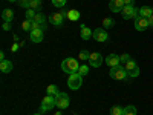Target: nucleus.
<instances>
[{
    "label": "nucleus",
    "mask_w": 153,
    "mask_h": 115,
    "mask_svg": "<svg viewBox=\"0 0 153 115\" xmlns=\"http://www.w3.org/2000/svg\"><path fill=\"white\" fill-rule=\"evenodd\" d=\"M109 75H110V78H113V80H129V78H130L129 72H127L126 68L121 66V65L115 66V68H110Z\"/></svg>",
    "instance_id": "f257e3e1"
},
{
    "label": "nucleus",
    "mask_w": 153,
    "mask_h": 115,
    "mask_svg": "<svg viewBox=\"0 0 153 115\" xmlns=\"http://www.w3.org/2000/svg\"><path fill=\"white\" fill-rule=\"evenodd\" d=\"M78 68H80V65H78V61H76V58H65L63 60V63H61V69L65 71L66 74H75V72H78Z\"/></svg>",
    "instance_id": "f03ea898"
},
{
    "label": "nucleus",
    "mask_w": 153,
    "mask_h": 115,
    "mask_svg": "<svg viewBox=\"0 0 153 115\" xmlns=\"http://www.w3.org/2000/svg\"><path fill=\"white\" fill-rule=\"evenodd\" d=\"M55 106L60 109H68L71 106V97L66 92H58L55 95Z\"/></svg>",
    "instance_id": "7ed1b4c3"
},
{
    "label": "nucleus",
    "mask_w": 153,
    "mask_h": 115,
    "mask_svg": "<svg viewBox=\"0 0 153 115\" xmlns=\"http://www.w3.org/2000/svg\"><path fill=\"white\" fill-rule=\"evenodd\" d=\"M83 84V77L78 74V72H75V74H71L69 75V78H68V86L72 89V91H78V89L81 87Z\"/></svg>",
    "instance_id": "20e7f679"
},
{
    "label": "nucleus",
    "mask_w": 153,
    "mask_h": 115,
    "mask_svg": "<svg viewBox=\"0 0 153 115\" xmlns=\"http://www.w3.org/2000/svg\"><path fill=\"white\" fill-rule=\"evenodd\" d=\"M55 106V97L54 95H46L42 101V106H40V112L45 114V112H49V111H52Z\"/></svg>",
    "instance_id": "39448f33"
},
{
    "label": "nucleus",
    "mask_w": 153,
    "mask_h": 115,
    "mask_svg": "<svg viewBox=\"0 0 153 115\" xmlns=\"http://www.w3.org/2000/svg\"><path fill=\"white\" fill-rule=\"evenodd\" d=\"M121 16L124 20H135L138 17V9L133 5H126L121 11Z\"/></svg>",
    "instance_id": "423d86ee"
},
{
    "label": "nucleus",
    "mask_w": 153,
    "mask_h": 115,
    "mask_svg": "<svg viewBox=\"0 0 153 115\" xmlns=\"http://www.w3.org/2000/svg\"><path fill=\"white\" fill-rule=\"evenodd\" d=\"M89 65L92 68H100L101 65L104 63V57L101 55L100 52H91V57H89Z\"/></svg>",
    "instance_id": "0eeeda50"
},
{
    "label": "nucleus",
    "mask_w": 153,
    "mask_h": 115,
    "mask_svg": "<svg viewBox=\"0 0 153 115\" xmlns=\"http://www.w3.org/2000/svg\"><path fill=\"white\" fill-rule=\"evenodd\" d=\"M92 38H94L95 42L104 43V42H107V40H109V34H107V31H106L104 28H98V29H95V31H94Z\"/></svg>",
    "instance_id": "6e6552de"
},
{
    "label": "nucleus",
    "mask_w": 153,
    "mask_h": 115,
    "mask_svg": "<svg viewBox=\"0 0 153 115\" xmlns=\"http://www.w3.org/2000/svg\"><path fill=\"white\" fill-rule=\"evenodd\" d=\"M126 71L129 72V77H138L139 75V66L136 65V61L132 58L130 61H127L126 65H124Z\"/></svg>",
    "instance_id": "1a4fd4ad"
},
{
    "label": "nucleus",
    "mask_w": 153,
    "mask_h": 115,
    "mask_svg": "<svg viewBox=\"0 0 153 115\" xmlns=\"http://www.w3.org/2000/svg\"><path fill=\"white\" fill-rule=\"evenodd\" d=\"M29 38L34 43H42L43 38H45V31L43 29H32L29 32Z\"/></svg>",
    "instance_id": "9d476101"
},
{
    "label": "nucleus",
    "mask_w": 153,
    "mask_h": 115,
    "mask_svg": "<svg viewBox=\"0 0 153 115\" xmlns=\"http://www.w3.org/2000/svg\"><path fill=\"white\" fill-rule=\"evenodd\" d=\"M63 20H65V17L61 16V12H52V14L49 16V19H48V22H51L54 26H61Z\"/></svg>",
    "instance_id": "9b49d317"
},
{
    "label": "nucleus",
    "mask_w": 153,
    "mask_h": 115,
    "mask_svg": "<svg viewBox=\"0 0 153 115\" xmlns=\"http://www.w3.org/2000/svg\"><path fill=\"white\" fill-rule=\"evenodd\" d=\"M135 29L136 31H146L147 28H149V22H147V19H144V17H136L135 19Z\"/></svg>",
    "instance_id": "f8f14e48"
},
{
    "label": "nucleus",
    "mask_w": 153,
    "mask_h": 115,
    "mask_svg": "<svg viewBox=\"0 0 153 115\" xmlns=\"http://www.w3.org/2000/svg\"><path fill=\"white\" fill-rule=\"evenodd\" d=\"M104 61L107 63V66H109V68H115V66L121 65L120 55H117V54H109V55H107V58H104Z\"/></svg>",
    "instance_id": "ddd939ff"
},
{
    "label": "nucleus",
    "mask_w": 153,
    "mask_h": 115,
    "mask_svg": "<svg viewBox=\"0 0 153 115\" xmlns=\"http://www.w3.org/2000/svg\"><path fill=\"white\" fill-rule=\"evenodd\" d=\"M124 6H126L124 0H110V3H109V9L112 12H121Z\"/></svg>",
    "instance_id": "4468645a"
},
{
    "label": "nucleus",
    "mask_w": 153,
    "mask_h": 115,
    "mask_svg": "<svg viewBox=\"0 0 153 115\" xmlns=\"http://www.w3.org/2000/svg\"><path fill=\"white\" fill-rule=\"evenodd\" d=\"M94 35V31L91 28H87L86 25H81V38L83 40H91Z\"/></svg>",
    "instance_id": "2eb2a0df"
},
{
    "label": "nucleus",
    "mask_w": 153,
    "mask_h": 115,
    "mask_svg": "<svg viewBox=\"0 0 153 115\" xmlns=\"http://www.w3.org/2000/svg\"><path fill=\"white\" fill-rule=\"evenodd\" d=\"M0 71H2L3 74H8L12 71V63L9 60H2L0 61Z\"/></svg>",
    "instance_id": "dca6fc26"
},
{
    "label": "nucleus",
    "mask_w": 153,
    "mask_h": 115,
    "mask_svg": "<svg viewBox=\"0 0 153 115\" xmlns=\"http://www.w3.org/2000/svg\"><path fill=\"white\" fill-rule=\"evenodd\" d=\"M138 16H139V17H144V19H149V17L152 16V8L144 5L143 8L138 9Z\"/></svg>",
    "instance_id": "f3484780"
},
{
    "label": "nucleus",
    "mask_w": 153,
    "mask_h": 115,
    "mask_svg": "<svg viewBox=\"0 0 153 115\" xmlns=\"http://www.w3.org/2000/svg\"><path fill=\"white\" fill-rule=\"evenodd\" d=\"M80 11H76V9H69L68 11V19L71 22H76V20H80Z\"/></svg>",
    "instance_id": "a211bd4d"
},
{
    "label": "nucleus",
    "mask_w": 153,
    "mask_h": 115,
    "mask_svg": "<svg viewBox=\"0 0 153 115\" xmlns=\"http://www.w3.org/2000/svg\"><path fill=\"white\" fill-rule=\"evenodd\" d=\"M2 19H3V22H12V19H14V11L12 9H3Z\"/></svg>",
    "instance_id": "6ab92c4d"
},
{
    "label": "nucleus",
    "mask_w": 153,
    "mask_h": 115,
    "mask_svg": "<svg viewBox=\"0 0 153 115\" xmlns=\"http://www.w3.org/2000/svg\"><path fill=\"white\" fill-rule=\"evenodd\" d=\"M22 29L26 31V32H31V31H32V20L25 19V20L22 22Z\"/></svg>",
    "instance_id": "aec40b11"
},
{
    "label": "nucleus",
    "mask_w": 153,
    "mask_h": 115,
    "mask_svg": "<svg viewBox=\"0 0 153 115\" xmlns=\"http://www.w3.org/2000/svg\"><path fill=\"white\" fill-rule=\"evenodd\" d=\"M123 114H124V108H121V106H118V105L112 106V109H110V115H123Z\"/></svg>",
    "instance_id": "412c9836"
},
{
    "label": "nucleus",
    "mask_w": 153,
    "mask_h": 115,
    "mask_svg": "<svg viewBox=\"0 0 153 115\" xmlns=\"http://www.w3.org/2000/svg\"><path fill=\"white\" fill-rule=\"evenodd\" d=\"M34 20H35L37 23H40V25H46V16L43 14V12H37Z\"/></svg>",
    "instance_id": "4be33fe9"
},
{
    "label": "nucleus",
    "mask_w": 153,
    "mask_h": 115,
    "mask_svg": "<svg viewBox=\"0 0 153 115\" xmlns=\"http://www.w3.org/2000/svg\"><path fill=\"white\" fill-rule=\"evenodd\" d=\"M31 9L40 12V9H42V0H31Z\"/></svg>",
    "instance_id": "5701e85b"
},
{
    "label": "nucleus",
    "mask_w": 153,
    "mask_h": 115,
    "mask_svg": "<svg viewBox=\"0 0 153 115\" xmlns=\"http://www.w3.org/2000/svg\"><path fill=\"white\" fill-rule=\"evenodd\" d=\"M46 92H48V95H57L58 94V87L55 86V84H49L48 86V89H46Z\"/></svg>",
    "instance_id": "b1692460"
},
{
    "label": "nucleus",
    "mask_w": 153,
    "mask_h": 115,
    "mask_svg": "<svg viewBox=\"0 0 153 115\" xmlns=\"http://www.w3.org/2000/svg\"><path fill=\"white\" fill-rule=\"evenodd\" d=\"M123 115H136V108L132 106V105H130V106H126Z\"/></svg>",
    "instance_id": "393cba45"
},
{
    "label": "nucleus",
    "mask_w": 153,
    "mask_h": 115,
    "mask_svg": "<svg viewBox=\"0 0 153 115\" xmlns=\"http://www.w3.org/2000/svg\"><path fill=\"white\" fill-rule=\"evenodd\" d=\"M113 25H115V20H113V19H110V17H106V19L103 20V26H104V29L112 28Z\"/></svg>",
    "instance_id": "a878e982"
},
{
    "label": "nucleus",
    "mask_w": 153,
    "mask_h": 115,
    "mask_svg": "<svg viewBox=\"0 0 153 115\" xmlns=\"http://www.w3.org/2000/svg\"><path fill=\"white\" fill-rule=\"evenodd\" d=\"M89 57H91V52H87L86 49H83V51H80V54H78V58L80 60H89Z\"/></svg>",
    "instance_id": "bb28decb"
},
{
    "label": "nucleus",
    "mask_w": 153,
    "mask_h": 115,
    "mask_svg": "<svg viewBox=\"0 0 153 115\" xmlns=\"http://www.w3.org/2000/svg\"><path fill=\"white\" fill-rule=\"evenodd\" d=\"M78 74H80L81 77L87 75V74H89V66H87V65H81V66L78 68Z\"/></svg>",
    "instance_id": "cd10ccee"
},
{
    "label": "nucleus",
    "mask_w": 153,
    "mask_h": 115,
    "mask_svg": "<svg viewBox=\"0 0 153 115\" xmlns=\"http://www.w3.org/2000/svg\"><path fill=\"white\" fill-rule=\"evenodd\" d=\"M19 5L25 9H29L31 8V0H19Z\"/></svg>",
    "instance_id": "c85d7f7f"
},
{
    "label": "nucleus",
    "mask_w": 153,
    "mask_h": 115,
    "mask_svg": "<svg viewBox=\"0 0 153 115\" xmlns=\"http://www.w3.org/2000/svg\"><path fill=\"white\" fill-rule=\"evenodd\" d=\"M35 14H37V11H34V9H26V19H29V20H34L35 19Z\"/></svg>",
    "instance_id": "c756f323"
},
{
    "label": "nucleus",
    "mask_w": 153,
    "mask_h": 115,
    "mask_svg": "<svg viewBox=\"0 0 153 115\" xmlns=\"http://www.w3.org/2000/svg\"><path fill=\"white\" fill-rule=\"evenodd\" d=\"M52 5L55 8H63V6L66 5V0H52Z\"/></svg>",
    "instance_id": "7c9ffc66"
},
{
    "label": "nucleus",
    "mask_w": 153,
    "mask_h": 115,
    "mask_svg": "<svg viewBox=\"0 0 153 115\" xmlns=\"http://www.w3.org/2000/svg\"><path fill=\"white\" fill-rule=\"evenodd\" d=\"M120 60H121V63H124V65H126L127 61L132 60V57H130V54H121L120 55Z\"/></svg>",
    "instance_id": "2f4dec72"
},
{
    "label": "nucleus",
    "mask_w": 153,
    "mask_h": 115,
    "mask_svg": "<svg viewBox=\"0 0 153 115\" xmlns=\"http://www.w3.org/2000/svg\"><path fill=\"white\" fill-rule=\"evenodd\" d=\"M2 28H3V31H9L11 29V22H3Z\"/></svg>",
    "instance_id": "473e14b6"
},
{
    "label": "nucleus",
    "mask_w": 153,
    "mask_h": 115,
    "mask_svg": "<svg viewBox=\"0 0 153 115\" xmlns=\"http://www.w3.org/2000/svg\"><path fill=\"white\" fill-rule=\"evenodd\" d=\"M147 22H149V28H153V16H150L147 19Z\"/></svg>",
    "instance_id": "72a5a7b5"
},
{
    "label": "nucleus",
    "mask_w": 153,
    "mask_h": 115,
    "mask_svg": "<svg viewBox=\"0 0 153 115\" xmlns=\"http://www.w3.org/2000/svg\"><path fill=\"white\" fill-rule=\"evenodd\" d=\"M19 46H20V45H17V43H16V45H12V48H11V51H12V52H16V51L19 49Z\"/></svg>",
    "instance_id": "f704fd0d"
},
{
    "label": "nucleus",
    "mask_w": 153,
    "mask_h": 115,
    "mask_svg": "<svg viewBox=\"0 0 153 115\" xmlns=\"http://www.w3.org/2000/svg\"><path fill=\"white\" fill-rule=\"evenodd\" d=\"M135 0H124V5H133Z\"/></svg>",
    "instance_id": "c9c22d12"
},
{
    "label": "nucleus",
    "mask_w": 153,
    "mask_h": 115,
    "mask_svg": "<svg viewBox=\"0 0 153 115\" xmlns=\"http://www.w3.org/2000/svg\"><path fill=\"white\" fill-rule=\"evenodd\" d=\"M2 60H6V58H5V52H3V51L0 52V61H2Z\"/></svg>",
    "instance_id": "e433bc0d"
},
{
    "label": "nucleus",
    "mask_w": 153,
    "mask_h": 115,
    "mask_svg": "<svg viewBox=\"0 0 153 115\" xmlns=\"http://www.w3.org/2000/svg\"><path fill=\"white\" fill-rule=\"evenodd\" d=\"M32 115H43L42 112H37V114H32Z\"/></svg>",
    "instance_id": "4c0bfd02"
},
{
    "label": "nucleus",
    "mask_w": 153,
    "mask_h": 115,
    "mask_svg": "<svg viewBox=\"0 0 153 115\" xmlns=\"http://www.w3.org/2000/svg\"><path fill=\"white\" fill-rule=\"evenodd\" d=\"M9 2H12V3H14V2H17V3H19V0H9Z\"/></svg>",
    "instance_id": "58836bf2"
},
{
    "label": "nucleus",
    "mask_w": 153,
    "mask_h": 115,
    "mask_svg": "<svg viewBox=\"0 0 153 115\" xmlns=\"http://www.w3.org/2000/svg\"><path fill=\"white\" fill-rule=\"evenodd\" d=\"M55 115H63V114H61V112H60V111H58V112H57V114H55Z\"/></svg>",
    "instance_id": "ea45409f"
},
{
    "label": "nucleus",
    "mask_w": 153,
    "mask_h": 115,
    "mask_svg": "<svg viewBox=\"0 0 153 115\" xmlns=\"http://www.w3.org/2000/svg\"><path fill=\"white\" fill-rule=\"evenodd\" d=\"M152 16H153V8H152Z\"/></svg>",
    "instance_id": "a19ab883"
}]
</instances>
